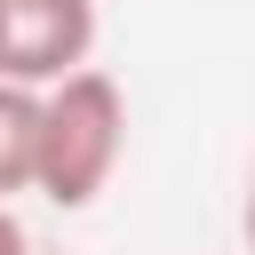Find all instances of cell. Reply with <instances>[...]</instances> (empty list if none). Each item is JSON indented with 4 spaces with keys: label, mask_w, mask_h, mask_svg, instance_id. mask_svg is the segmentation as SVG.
<instances>
[{
    "label": "cell",
    "mask_w": 255,
    "mask_h": 255,
    "mask_svg": "<svg viewBox=\"0 0 255 255\" xmlns=\"http://www.w3.org/2000/svg\"><path fill=\"white\" fill-rule=\"evenodd\" d=\"M239 231H247V255H255V167H247V199H239Z\"/></svg>",
    "instance_id": "5b68a950"
},
{
    "label": "cell",
    "mask_w": 255,
    "mask_h": 255,
    "mask_svg": "<svg viewBox=\"0 0 255 255\" xmlns=\"http://www.w3.org/2000/svg\"><path fill=\"white\" fill-rule=\"evenodd\" d=\"M40 175V88L0 80V199L32 191Z\"/></svg>",
    "instance_id": "3957f363"
},
{
    "label": "cell",
    "mask_w": 255,
    "mask_h": 255,
    "mask_svg": "<svg viewBox=\"0 0 255 255\" xmlns=\"http://www.w3.org/2000/svg\"><path fill=\"white\" fill-rule=\"evenodd\" d=\"M0 255H32V231L16 223V207L0 199Z\"/></svg>",
    "instance_id": "277c9868"
},
{
    "label": "cell",
    "mask_w": 255,
    "mask_h": 255,
    "mask_svg": "<svg viewBox=\"0 0 255 255\" xmlns=\"http://www.w3.org/2000/svg\"><path fill=\"white\" fill-rule=\"evenodd\" d=\"M96 0H0V80L56 88L96 56Z\"/></svg>",
    "instance_id": "7a4b0ae2"
},
{
    "label": "cell",
    "mask_w": 255,
    "mask_h": 255,
    "mask_svg": "<svg viewBox=\"0 0 255 255\" xmlns=\"http://www.w3.org/2000/svg\"><path fill=\"white\" fill-rule=\"evenodd\" d=\"M120 151H128V96L104 64H80L72 80L40 88V175L32 191L64 215L96 207L120 175Z\"/></svg>",
    "instance_id": "6da1fadb"
}]
</instances>
